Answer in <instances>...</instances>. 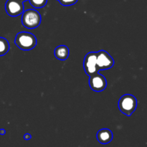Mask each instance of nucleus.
<instances>
[{"label": "nucleus", "mask_w": 147, "mask_h": 147, "mask_svg": "<svg viewBox=\"0 0 147 147\" xmlns=\"http://www.w3.org/2000/svg\"><path fill=\"white\" fill-rule=\"evenodd\" d=\"M14 43L21 50H30L37 45V38L32 33L22 32L17 34Z\"/></svg>", "instance_id": "f257e3e1"}, {"label": "nucleus", "mask_w": 147, "mask_h": 147, "mask_svg": "<svg viewBox=\"0 0 147 147\" xmlns=\"http://www.w3.org/2000/svg\"><path fill=\"white\" fill-rule=\"evenodd\" d=\"M41 15L34 9H27L22 13V23L27 29H35L41 23Z\"/></svg>", "instance_id": "f03ea898"}, {"label": "nucleus", "mask_w": 147, "mask_h": 147, "mask_svg": "<svg viewBox=\"0 0 147 147\" xmlns=\"http://www.w3.org/2000/svg\"><path fill=\"white\" fill-rule=\"evenodd\" d=\"M118 105L122 113L130 116L137 107V100L132 95L126 94L121 97Z\"/></svg>", "instance_id": "7ed1b4c3"}, {"label": "nucleus", "mask_w": 147, "mask_h": 147, "mask_svg": "<svg viewBox=\"0 0 147 147\" xmlns=\"http://www.w3.org/2000/svg\"><path fill=\"white\" fill-rule=\"evenodd\" d=\"M97 53L90 52L86 55L83 62V67L86 74L88 76H92L98 73L99 70L96 64Z\"/></svg>", "instance_id": "20e7f679"}, {"label": "nucleus", "mask_w": 147, "mask_h": 147, "mask_svg": "<svg viewBox=\"0 0 147 147\" xmlns=\"http://www.w3.org/2000/svg\"><path fill=\"white\" fill-rule=\"evenodd\" d=\"M96 64L99 71L108 70L113 67L114 65V60L107 52L105 50H100L97 52Z\"/></svg>", "instance_id": "39448f33"}, {"label": "nucleus", "mask_w": 147, "mask_h": 147, "mask_svg": "<svg viewBox=\"0 0 147 147\" xmlns=\"http://www.w3.org/2000/svg\"><path fill=\"white\" fill-rule=\"evenodd\" d=\"M88 83L90 88L95 92L103 91L107 86L106 78L99 73L90 76Z\"/></svg>", "instance_id": "423d86ee"}, {"label": "nucleus", "mask_w": 147, "mask_h": 147, "mask_svg": "<svg viewBox=\"0 0 147 147\" xmlns=\"http://www.w3.org/2000/svg\"><path fill=\"white\" fill-rule=\"evenodd\" d=\"M7 14L11 17H17L24 12V4L19 0H7L5 4Z\"/></svg>", "instance_id": "0eeeda50"}, {"label": "nucleus", "mask_w": 147, "mask_h": 147, "mask_svg": "<svg viewBox=\"0 0 147 147\" xmlns=\"http://www.w3.org/2000/svg\"><path fill=\"white\" fill-rule=\"evenodd\" d=\"M97 139L102 144H106L113 139V133L108 129H102L97 133Z\"/></svg>", "instance_id": "6e6552de"}, {"label": "nucleus", "mask_w": 147, "mask_h": 147, "mask_svg": "<svg viewBox=\"0 0 147 147\" xmlns=\"http://www.w3.org/2000/svg\"><path fill=\"white\" fill-rule=\"evenodd\" d=\"M54 54L56 58H57L58 60H65L69 57L70 51H69V49L67 46L60 45L56 47Z\"/></svg>", "instance_id": "1a4fd4ad"}, {"label": "nucleus", "mask_w": 147, "mask_h": 147, "mask_svg": "<svg viewBox=\"0 0 147 147\" xmlns=\"http://www.w3.org/2000/svg\"><path fill=\"white\" fill-rule=\"evenodd\" d=\"M9 50V44L4 37H0V56L7 54Z\"/></svg>", "instance_id": "9d476101"}, {"label": "nucleus", "mask_w": 147, "mask_h": 147, "mask_svg": "<svg viewBox=\"0 0 147 147\" xmlns=\"http://www.w3.org/2000/svg\"><path fill=\"white\" fill-rule=\"evenodd\" d=\"M32 6L34 8H42L46 5L47 2V0H29Z\"/></svg>", "instance_id": "9b49d317"}, {"label": "nucleus", "mask_w": 147, "mask_h": 147, "mask_svg": "<svg viewBox=\"0 0 147 147\" xmlns=\"http://www.w3.org/2000/svg\"><path fill=\"white\" fill-rule=\"evenodd\" d=\"M58 1L63 6H71L76 4L78 0H58Z\"/></svg>", "instance_id": "f8f14e48"}, {"label": "nucleus", "mask_w": 147, "mask_h": 147, "mask_svg": "<svg viewBox=\"0 0 147 147\" xmlns=\"http://www.w3.org/2000/svg\"><path fill=\"white\" fill-rule=\"evenodd\" d=\"M32 136L30 134H24V139H25V140H30V139H31Z\"/></svg>", "instance_id": "ddd939ff"}, {"label": "nucleus", "mask_w": 147, "mask_h": 147, "mask_svg": "<svg viewBox=\"0 0 147 147\" xmlns=\"http://www.w3.org/2000/svg\"><path fill=\"white\" fill-rule=\"evenodd\" d=\"M6 133V131L4 129H0V134L1 135H4Z\"/></svg>", "instance_id": "4468645a"}, {"label": "nucleus", "mask_w": 147, "mask_h": 147, "mask_svg": "<svg viewBox=\"0 0 147 147\" xmlns=\"http://www.w3.org/2000/svg\"><path fill=\"white\" fill-rule=\"evenodd\" d=\"M19 1H22V2H24V1H27V0H19Z\"/></svg>", "instance_id": "2eb2a0df"}]
</instances>
